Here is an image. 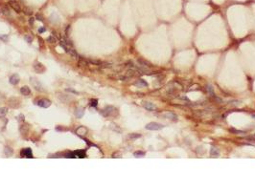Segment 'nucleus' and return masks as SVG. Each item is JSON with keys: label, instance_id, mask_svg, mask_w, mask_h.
<instances>
[{"label": "nucleus", "instance_id": "a878e982", "mask_svg": "<svg viewBox=\"0 0 255 191\" xmlns=\"http://www.w3.org/2000/svg\"><path fill=\"white\" fill-rule=\"evenodd\" d=\"M23 11H24V14H27V15H31V14H33V11H32V9L28 8V7H25V8L23 9Z\"/></svg>", "mask_w": 255, "mask_h": 191}, {"label": "nucleus", "instance_id": "0eeeda50", "mask_svg": "<svg viewBox=\"0 0 255 191\" xmlns=\"http://www.w3.org/2000/svg\"><path fill=\"white\" fill-rule=\"evenodd\" d=\"M20 155L23 158H33V152H32L31 148H25L22 149L20 152Z\"/></svg>", "mask_w": 255, "mask_h": 191}, {"label": "nucleus", "instance_id": "ddd939ff", "mask_svg": "<svg viewBox=\"0 0 255 191\" xmlns=\"http://www.w3.org/2000/svg\"><path fill=\"white\" fill-rule=\"evenodd\" d=\"M87 133V129L84 126H80L76 129V134L79 135V136H84L85 134Z\"/></svg>", "mask_w": 255, "mask_h": 191}, {"label": "nucleus", "instance_id": "bb28decb", "mask_svg": "<svg viewBox=\"0 0 255 191\" xmlns=\"http://www.w3.org/2000/svg\"><path fill=\"white\" fill-rule=\"evenodd\" d=\"M140 137H141L140 134H136V133L129 134V138H132V140H134V138H140Z\"/></svg>", "mask_w": 255, "mask_h": 191}, {"label": "nucleus", "instance_id": "4468645a", "mask_svg": "<svg viewBox=\"0 0 255 191\" xmlns=\"http://www.w3.org/2000/svg\"><path fill=\"white\" fill-rule=\"evenodd\" d=\"M84 114V109L83 108V107H79V108L76 109V111H75V116H76V118H78V119H81V118H83Z\"/></svg>", "mask_w": 255, "mask_h": 191}, {"label": "nucleus", "instance_id": "412c9836", "mask_svg": "<svg viewBox=\"0 0 255 191\" xmlns=\"http://www.w3.org/2000/svg\"><path fill=\"white\" fill-rule=\"evenodd\" d=\"M7 112H8V109L6 108V107L0 108V118H4L7 115Z\"/></svg>", "mask_w": 255, "mask_h": 191}, {"label": "nucleus", "instance_id": "f8f14e48", "mask_svg": "<svg viewBox=\"0 0 255 191\" xmlns=\"http://www.w3.org/2000/svg\"><path fill=\"white\" fill-rule=\"evenodd\" d=\"M162 117H163V118H165V119L174 120V121L177 120V116L174 113H166V114H164V115H162Z\"/></svg>", "mask_w": 255, "mask_h": 191}, {"label": "nucleus", "instance_id": "f03ea898", "mask_svg": "<svg viewBox=\"0 0 255 191\" xmlns=\"http://www.w3.org/2000/svg\"><path fill=\"white\" fill-rule=\"evenodd\" d=\"M30 82H31L32 86L34 87L35 89H36V91H39V92H43L44 91V89H43V86H42V84L39 81V79H36V78H30Z\"/></svg>", "mask_w": 255, "mask_h": 191}, {"label": "nucleus", "instance_id": "7c9ffc66", "mask_svg": "<svg viewBox=\"0 0 255 191\" xmlns=\"http://www.w3.org/2000/svg\"><path fill=\"white\" fill-rule=\"evenodd\" d=\"M245 140H247V141H255V135H252V136H250V137H246V138H245Z\"/></svg>", "mask_w": 255, "mask_h": 191}, {"label": "nucleus", "instance_id": "20e7f679", "mask_svg": "<svg viewBox=\"0 0 255 191\" xmlns=\"http://www.w3.org/2000/svg\"><path fill=\"white\" fill-rule=\"evenodd\" d=\"M9 106L12 108H18L20 106V100L17 97H10L8 100Z\"/></svg>", "mask_w": 255, "mask_h": 191}, {"label": "nucleus", "instance_id": "9b49d317", "mask_svg": "<svg viewBox=\"0 0 255 191\" xmlns=\"http://www.w3.org/2000/svg\"><path fill=\"white\" fill-rule=\"evenodd\" d=\"M137 62L139 63V65H140V66L146 67V68H151V67H153V65H151L149 61L144 60V59H142V58H139V59H137Z\"/></svg>", "mask_w": 255, "mask_h": 191}, {"label": "nucleus", "instance_id": "cd10ccee", "mask_svg": "<svg viewBox=\"0 0 255 191\" xmlns=\"http://www.w3.org/2000/svg\"><path fill=\"white\" fill-rule=\"evenodd\" d=\"M47 41L49 42V43H56L57 42V40H56V37L55 36H50L49 37L47 38Z\"/></svg>", "mask_w": 255, "mask_h": 191}, {"label": "nucleus", "instance_id": "f257e3e1", "mask_svg": "<svg viewBox=\"0 0 255 191\" xmlns=\"http://www.w3.org/2000/svg\"><path fill=\"white\" fill-rule=\"evenodd\" d=\"M102 114L104 115L105 117H112V116H116L118 114L117 109L113 107V106H107L104 110H102Z\"/></svg>", "mask_w": 255, "mask_h": 191}, {"label": "nucleus", "instance_id": "c85d7f7f", "mask_svg": "<svg viewBox=\"0 0 255 191\" xmlns=\"http://www.w3.org/2000/svg\"><path fill=\"white\" fill-rule=\"evenodd\" d=\"M101 68H111L112 65L110 63H106V62H102V64L100 65Z\"/></svg>", "mask_w": 255, "mask_h": 191}, {"label": "nucleus", "instance_id": "c756f323", "mask_svg": "<svg viewBox=\"0 0 255 191\" xmlns=\"http://www.w3.org/2000/svg\"><path fill=\"white\" fill-rule=\"evenodd\" d=\"M24 38H25V40H26V41H27V42H29V43H30V42H32V41H33V36H30V34H26V36H25V37H24Z\"/></svg>", "mask_w": 255, "mask_h": 191}, {"label": "nucleus", "instance_id": "dca6fc26", "mask_svg": "<svg viewBox=\"0 0 255 191\" xmlns=\"http://www.w3.org/2000/svg\"><path fill=\"white\" fill-rule=\"evenodd\" d=\"M135 85L136 86H138V87H147V86L149 85L148 83L146 82L144 79H142V78H140V79H138L136 82L134 83Z\"/></svg>", "mask_w": 255, "mask_h": 191}, {"label": "nucleus", "instance_id": "7ed1b4c3", "mask_svg": "<svg viewBox=\"0 0 255 191\" xmlns=\"http://www.w3.org/2000/svg\"><path fill=\"white\" fill-rule=\"evenodd\" d=\"M163 127L164 126L162 124H159V123H156V122H150V123H148V124L146 125V129L151 130V131L161 130Z\"/></svg>", "mask_w": 255, "mask_h": 191}, {"label": "nucleus", "instance_id": "c9c22d12", "mask_svg": "<svg viewBox=\"0 0 255 191\" xmlns=\"http://www.w3.org/2000/svg\"><path fill=\"white\" fill-rule=\"evenodd\" d=\"M69 30H70V26H67V27H66V30H65V34H66V36H69Z\"/></svg>", "mask_w": 255, "mask_h": 191}, {"label": "nucleus", "instance_id": "e433bc0d", "mask_svg": "<svg viewBox=\"0 0 255 191\" xmlns=\"http://www.w3.org/2000/svg\"><path fill=\"white\" fill-rule=\"evenodd\" d=\"M120 153H114L113 155H112V158H120Z\"/></svg>", "mask_w": 255, "mask_h": 191}, {"label": "nucleus", "instance_id": "9d476101", "mask_svg": "<svg viewBox=\"0 0 255 191\" xmlns=\"http://www.w3.org/2000/svg\"><path fill=\"white\" fill-rule=\"evenodd\" d=\"M19 81H20V78L17 74H14V75H13L11 78H10V83L13 84V85H17V84H18Z\"/></svg>", "mask_w": 255, "mask_h": 191}, {"label": "nucleus", "instance_id": "4c0bfd02", "mask_svg": "<svg viewBox=\"0 0 255 191\" xmlns=\"http://www.w3.org/2000/svg\"><path fill=\"white\" fill-rule=\"evenodd\" d=\"M34 20H35V18H33V17H31V18L29 19V23H30L31 25H33V24H34Z\"/></svg>", "mask_w": 255, "mask_h": 191}, {"label": "nucleus", "instance_id": "5701e85b", "mask_svg": "<svg viewBox=\"0 0 255 191\" xmlns=\"http://www.w3.org/2000/svg\"><path fill=\"white\" fill-rule=\"evenodd\" d=\"M133 155H134V157H136V158H141V157H144V156H145V152H143V151H136V152L133 153Z\"/></svg>", "mask_w": 255, "mask_h": 191}, {"label": "nucleus", "instance_id": "6ab92c4d", "mask_svg": "<svg viewBox=\"0 0 255 191\" xmlns=\"http://www.w3.org/2000/svg\"><path fill=\"white\" fill-rule=\"evenodd\" d=\"M13 153H14V151H13V149H12L11 147L6 146L5 148H4V154H5L7 157H11V156L13 155Z\"/></svg>", "mask_w": 255, "mask_h": 191}, {"label": "nucleus", "instance_id": "aec40b11", "mask_svg": "<svg viewBox=\"0 0 255 191\" xmlns=\"http://www.w3.org/2000/svg\"><path fill=\"white\" fill-rule=\"evenodd\" d=\"M67 53L69 54L72 57H80V56H79V55H78V53H77V52H76V50H74V49H68Z\"/></svg>", "mask_w": 255, "mask_h": 191}, {"label": "nucleus", "instance_id": "a211bd4d", "mask_svg": "<svg viewBox=\"0 0 255 191\" xmlns=\"http://www.w3.org/2000/svg\"><path fill=\"white\" fill-rule=\"evenodd\" d=\"M28 131H29L28 124H24L20 126V133H21V135H26V134L28 133Z\"/></svg>", "mask_w": 255, "mask_h": 191}, {"label": "nucleus", "instance_id": "58836bf2", "mask_svg": "<svg viewBox=\"0 0 255 191\" xmlns=\"http://www.w3.org/2000/svg\"><path fill=\"white\" fill-rule=\"evenodd\" d=\"M45 31H46L45 28H41V29H39V33H43V32H45Z\"/></svg>", "mask_w": 255, "mask_h": 191}, {"label": "nucleus", "instance_id": "72a5a7b5", "mask_svg": "<svg viewBox=\"0 0 255 191\" xmlns=\"http://www.w3.org/2000/svg\"><path fill=\"white\" fill-rule=\"evenodd\" d=\"M18 121H19V122L24 121V116H23L22 114H20L19 116H18Z\"/></svg>", "mask_w": 255, "mask_h": 191}, {"label": "nucleus", "instance_id": "393cba45", "mask_svg": "<svg viewBox=\"0 0 255 191\" xmlns=\"http://www.w3.org/2000/svg\"><path fill=\"white\" fill-rule=\"evenodd\" d=\"M74 155L78 156L79 158H84L85 157V154H84V151H76V152H74Z\"/></svg>", "mask_w": 255, "mask_h": 191}, {"label": "nucleus", "instance_id": "f704fd0d", "mask_svg": "<svg viewBox=\"0 0 255 191\" xmlns=\"http://www.w3.org/2000/svg\"><path fill=\"white\" fill-rule=\"evenodd\" d=\"M36 19H39V21H41V22H42V21H43V17H42L41 15H40V14H36Z\"/></svg>", "mask_w": 255, "mask_h": 191}, {"label": "nucleus", "instance_id": "39448f33", "mask_svg": "<svg viewBox=\"0 0 255 191\" xmlns=\"http://www.w3.org/2000/svg\"><path fill=\"white\" fill-rule=\"evenodd\" d=\"M9 5H10V7H11L14 11H17V14H19L20 11H21V7H20L19 3L17 2L15 0H11V1L9 2Z\"/></svg>", "mask_w": 255, "mask_h": 191}, {"label": "nucleus", "instance_id": "2f4dec72", "mask_svg": "<svg viewBox=\"0 0 255 191\" xmlns=\"http://www.w3.org/2000/svg\"><path fill=\"white\" fill-rule=\"evenodd\" d=\"M97 102H98V101H97V100H90V105L95 107V106H97Z\"/></svg>", "mask_w": 255, "mask_h": 191}, {"label": "nucleus", "instance_id": "f3484780", "mask_svg": "<svg viewBox=\"0 0 255 191\" xmlns=\"http://www.w3.org/2000/svg\"><path fill=\"white\" fill-rule=\"evenodd\" d=\"M88 60H86V59H84V57H80V59H79V62H78V65L81 67H85L88 65Z\"/></svg>", "mask_w": 255, "mask_h": 191}, {"label": "nucleus", "instance_id": "b1692460", "mask_svg": "<svg viewBox=\"0 0 255 191\" xmlns=\"http://www.w3.org/2000/svg\"><path fill=\"white\" fill-rule=\"evenodd\" d=\"M88 62L91 64H93V65H98V66H100L102 64V61L101 60H96V59H89L88 60Z\"/></svg>", "mask_w": 255, "mask_h": 191}, {"label": "nucleus", "instance_id": "6e6552de", "mask_svg": "<svg viewBox=\"0 0 255 191\" xmlns=\"http://www.w3.org/2000/svg\"><path fill=\"white\" fill-rule=\"evenodd\" d=\"M34 70L36 73H39V74H42L45 71V67L40 62H36L34 65Z\"/></svg>", "mask_w": 255, "mask_h": 191}, {"label": "nucleus", "instance_id": "473e14b6", "mask_svg": "<svg viewBox=\"0 0 255 191\" xmlns=\"http://www.w3.org/2000/svg\"><path fill=\"white\" fill-rule=\"evenodd\" d=\"M177 99H178V100H184V101L190 102V100H189V99H188L187 97H177Z\"/></svg>", "mask_w": 255, "mask_h": 191}, {"label": "nucleus", "instance_id": "423d86ee", "mask_svg": "<svg viewBox=\"0 0 255 191\" xmlns=\"http://www.w3.org/2000/svg\"><path fill=\"white\" fill-rule=\"evenodd\" d=\"M36 104H37V105L42 107V108H48L51 105V101L49 100H47V99H42V100H37Z\"/></svg>", "mask_w": 255, "mask_h": 191}, {"label": "nucleus", "instance_id": "2eb2a0df", "mask_svg": "<svg viewBox=\"0 0 255 191\" xmlns=\"http://www.w3.org/2000/svg\"><path fill=\"white\" fill-rule=\"evenodd\" d=\"M20 92H21V94L23 96H26V97L31 94V90H30V88H29L28 86H23V87H21Z\"/></svg>", "mask_w": 255, "mask_h": 191}, {"label": "nucleus", "instance_id": "1a4fd4ad", "mask_svg": "<svg viewBox=\"0 0 255 191\" xmlns=\"http://www.w3.org/2000/svg\"><path fill=\"white\" fill-rule=\"evenodd\" d=\"M143 107L148 111H154L156 109V106L154 105V103L148 102V101H144L143 102Z\"/></svg>", "mask_w": 255, "mask_h": 191}, {"label": "nucleus", "instance_id": "4be33fe9", "mask_svg": "<svg viewBox=\"0 0 255 191\" xmlns=\"http://www.w3.org/2000/svg\"><path fill=\"white\" fill-rule=\"evenodd\" d=\"M210 154L212 157H218V156L220 155V153H219V151L216 149V148H211Z\"/></svg>", "mask_w": 255, "mask_h": 191}]
</instances>
